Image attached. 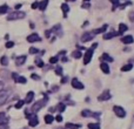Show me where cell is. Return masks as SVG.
I'll return each mask as SVG.
<instances>
[{
	"instance_id": "obj_1",
	"label": "cell",
	"mask_w": 134,
	"mask_h": 129,
	"mask_svg": "<svg viewBox=\"0 0 134 129\" xmlns=\"http://www.w3.org/2000/svg\"><path fill=\"white\" fill-rule=\"evenodd\" d=\"M42 95H44V100H40V101H37L35 103H33L32 108H31V112H32V113H37V112H39L40 109H42V107L47 103V101H48L47 94H45L44 93Z\"/></svg>"
},
{
	"instance_id": "obj_2",
	"label": "cell",
	"mask_w": 134,
	"mask_h": 129,
	"mask_svg": "<svg viewBox=\"0 0 134 129\" xmlns=\"http://www.w3.org/2000/svg\"><path fill=\"white\" fill-rule=\"evenodd\" d=\"M25 12H20V11H15V12H12L7 15V20L12 21V20H19V19H24L25 18Z\"/></svg>"
},
{
	"instance_id": "obj_3",
	"label": "cell",
	"mask_w": 134,
	"mask_h": 129,
	"mask_svg": "<svg viewBox=\"0 0 134 129\" xmlns=\"http://www.w3.org/2000/svg\"><path fill=\"white\" fill-rule=\"evenodd\" d=\"M9 94H11V90L9 89H1L0 90V106H2V104L7 101Z\"/></svg>"
},
{
	"instance_id": "obj_4",
	"label": "cell",
	"mask_w": 134,
	"mask_h": 129,
	"mask_svg": "<svg viewBox=\"0 0 134 129\" xmlns=\"http://www.w3.org/2000/svg\"><path fill=\"white\" fill-rule=\"evenodd\" d=\"M113 110H114V114H115L118 118L124 119L126 116V110L121 106H114L113 107Z\"/></svg>"
},
{
	"instance_id": "obj_5",
	"label": "cell",
	"mask_w": 134,
	"mask_h": 129,
	"mask_svg": "<svg viewBox=\"0 0 134 129\" xmlns=\"http://www.w3.org/2000/svg\"><path fill=\"white\" fill-rule=\"evenodd\" d=\"M93 52H94V49L90 48L86 51L85 55H83V64H88L92 61V58H93Z\"/></svg>"
},
{
	"instance_id": "obj_6",
	"label": "cell",
	"mask_w": 134,
	"mask_h": 129,
	"mask_svg": "<svg viewBox=\"0 0 134 129\" xmlns=\"http://www.w3.org/2000/svg\"><path fill=\"white\" fill-rule=\"evenodd\" d=\"M111 97H112L111 92H109L108 89H106V90H104V92H102L101 94L99 95V96H98V100H99L100 102H102V101H108Z\"/></svg>"
},
{
	"instance_id": "obj_7",
	"label": "cell",
	"mask_w": 134,
	"mask_h": 129,
	"mask_svg": "<svg viewBox=\"0 0 134 129\" xmlns=\"http://www.w3.org/2000/svg\"><path fill=\"white\" fill-rule=\"evenodd\" d=\"M94 37L95 35L93 34L92 32H85L82 35H81V41L82 42H88V41H91Z\"/></svg>"
},
{
	"instance_id": "obj_8",
	"label": "cell",
	"mask_w": 134,
	"mask_h": 129,
	"mask_svg": "<svg viewBox=\"0 0 134 129\" xmlns=\"http://www.w3.org/2000/svg\"><path fill=\"white\" fill-rule=\"evenodd\" d=\"M71 85H72V87L75 88V89H83V88H85V86L82 85V82H80V81H79L78 79H75V78L72 79Z\"/></svg>"
},
{
	"instance_id": "obj_9",
	"label": "cell",
	"mask_w": 134,
	"mask_h": 129,
	"mask_svg": "<svg viewBox=\"0 0 134 129\" xmlns=\"http://www.w3.org/2000/svg\"><path fill=\"white\" fill-rule=\"evenodd\" d=\"M27 41L33 44V42H37V41H41V38H40L37 33H33V34H30L27 37Z\"/></svg>"
},
{
	"instance_id": "obj_10",
	"label": "cell",
	"mask_w": 134,
	"mask_h": 129,
	"mask_svg": "<svg viewBox=\"0 0 134 129\" xmlns=\"http://www.w3.org/2000/svg\"><path fill=\"white\" fill-rule=\"evenodd\" d=\"M7 125H8V118L6 116V114L4 112H1L0 113V127L1 126H7Z\"/></svg>"
},
{
	"instance_id": "obj_11",
	"label": "cell",
	"mask_w": 134,
	"mask_h": 129,
	"mask_svg": "<svg viewBox=\"0 0 134 129\" xmlns=\"http://www.w3.org/2000/svg\"><path fill=\"white\" fill-rule=\"evenodd\" d=\"M51 32L52 33H55L57 35H59L60 37L61 34H63V28H61V25H59V24H57L54 27L51 28Z\"/></svg>"
},
{
	"instance_id": "obj_12",
	"label": "cell",
	"mask_w": 134,
	"mask_h": 129,
	"mask_svg": "<svg viewBox=\"0 0 134 129\" xmlns=\"http://www.w3.org/2000/svg\"><path fill=\"white\" fill-rule=\"evenodd\" d=\"M107 27H108V25H107V24H105V25L102 26V27H100V28H95V30H93V31H92V33H93L94 35L100 34V33H106Z\"/></svg>"
},
{
	"instance_id": "obj_13",
	"label": "cell",
	"mask_w": 134,
	"mask_h": 129,
	"mask_svg": "<svg viewBox=\"0 0 134 129\" xmlns=\"http://www.w3.org/2000/svg\"><path fill=\"white\" fill-rule=\"evenodd\" d=\"M133 41H134V39L132 35H126V37L121 38V42L125 45H131V44H133Z\"/></svg>"
},
{
	"instance_id": "obj_14",
	"label": "cell",
	"mask_w": 134,
	"mask_h": 129,
	"mask_svg": "<svg viewBox=\"0 0 134 129\" xmlns=\"http://www.w3.org/2000/svg\"><path fill=\"white\" fill-rule=\"evenodd\" d=\"M26 59H27V56H26V55L18 56V58H15V64H16V66H23V64L25 63Z\"/></svg>"
},
{
	"instance_id": "obj_15",
	"label": "cell",
	"mask_w": 134,
	"mask_h": 129,
	"mask_svg": "<svg viewBox=\"0 0 134 129\" xmlns=\"http://www.w3.org/2000/svg\"><path fill=\"white\" fill-rule=\"evenodd\" d=\"M38 125H39V120H38L37 115L32 116V118L30 119V121H28V126H30V127H35V126H38Z\"/></svg>"
},
{
	"instance_id": "obj_16",
	"label": "cell",
	"mask_w": 134,
	"mask_h": 129,
	"mask_svg": "<svg viewBox=\"0 0 134 129\" xmlns=\"http://www.w3.org/2000/svg\"><path fill=\"white\" fill-rule=\"evenodd\" d=\"M100 68H101V71L104 72L105 74H109L111 73V69H109V66L107 62H101L100 63Z\"/></svg>"
},
{
	"instance_id": "obj_17",
	"label": "cell",
	"mask_w": 134,
	"mask_h": 129,
	"mask_svg": "<svg viewBox=\"0 0 134 129\" xmlns=\"http://www.w3.org/2000/svg\"><path fill=\"white\" fill-rule=\"evenodd\" d=\"M114 37H118V33H116V32L104 33V35H102V38H104V40H109V39H112V38H114Z\"/></svg>"
},
{
	"instance_id": "obj_18",
	"label": "cell",
	"mask_w": 134,
	"mask_h": 129,
	"mask_svg": "<svg viewBox=\"0 0 134 129\" xmlns=\"http://www.w3.org/2000/svg\"><path fill=\"white\" fill-rule=\"evenodd\" d=\"M48 0H42V1L39 2V5H38V8L40 9V11H45V9L47 8V5H48Z\"/></svg>"
},
{
	"instance_id": "obj_19",
	"label": "cell",
	"mask_w": 134,
	"mask_h": 129,
	"mask_svg": "<svg viewBox=\"0 0 134 129\" xmlns=\"http://www.w3.org/2000/svg\"><path fill=\"white\" fill-rule=\"evenodd\" d=\"M34 99V92H28L27 95H26V99H25V103H31Z\"/></svg>"
},
{
	"instance_id": "obj_20",
	"label": "cell",
	"mask_w": 134,
	"mask_h": 129,
	"mask_svg": "<svg viewBox=\"0 0 134 129\" xmlns=\"http://www.w3.org/2000/svg\"><path fill=\"white\" fill-rule=\"evenodd\" d=\"M66 129H80L81 125H76V123H71V122H67L65 126Z\"/></svg>"
},
{
	"instance_id": "obj_21",
	"label": "cell",
	"mask_w": 134,
	"mask_h": 129,
	"mask_svg": "<svg viewBox=\"0 0 134 129\" xmlns=\"http://www.w3.org/2000/svg\"><path fill=\"white\" fill-rule=\"evenodd\" d=\"M128 30V26L125 25V24L121 22L120 25H119V32H118V35H121L124 32H126V31Z\"/></svg>"
},
{
	"instance_id": "obj_22",
	"label": "cell",
	"mask_w": 134,
	"mask_h": 129,
	"mask_svg": "<svg viewBox=\"0 0 134 129\" xmlns=\"http://www.w3.org/2000/svg\"><path fill=\"white\" fill-rule=\"evenodd\" d=\"M65 109H66V104L63 103V102H59V103L57 104V107H55V110L60 112V113H64V112H65Z\"/></svg>"
},
{
	"instance_id": "obj_23",
	"label": "cell",
	"mask_w": 134,
	"mask_h": 129,
	"mask_svg": "<svg viewBox=\"0 0 134 129\" xmlns=\"http://www.w3.org/2000/svg\"><path fill=\"white\" fill-rule=\"evenodd\" d=\"M101 60L102 61H106V62H113V58L111 55H108L107 53H104L101 56Z\"/></svg>"
},
{
	"instance_id": "obj_24",
	"label": "cell",
	"mask_w": 134,
	"mask_h": 129,
	"mask_svg": "<svg viewBox=\"0 0 134 129\" xmlns=\"http://www.w3.org/2000/svg\"><path fill=\"white\" fill-rule=\"evenodd\" d=\"M61 9L64 12V18H67V13L69 11V6L67 4H61Z\"/></svg>"
},
{
	"instance_id": "obj_25",
	"label": "cell",
	"mask_w": 134,
	"mask_h": 129,
	"mask_svg": "<svg viewBox=\"0 0 134 129\" xmlns=\"http://www.w3.org/2000/svg\"><path fill=\"white\" fill-rule=\"evenodd\" d=\"M45 122L47 123V125H51L52 122L54 121V118H53V115H51V114H47V115H45Z\"/></svg>"
},
{
	"instance_id": "obj_26",
	"label": "cell",
	"mask_w": 134,
	"mask_h": 129,
	"mask_svg": "<svg viewBox=\"0 0 134 129\" xmlns=\"http://www.w3.org/2000/svg\"><path fill=\"white\" fill-rule=\"evenodd\" d=\"M92 112L90 110V109H83L82 112H81V116H83V118H90V116H92Z\"/></svg>"
},
{
	"instance_id": "obj_27",
	"label": "cell",
	"mask_w": 134,
	"mask_h": 129,
	"mask_svg": "<svg viewBox=\"0 0 134 129\" xmlns=\"http://www.w3.org/2000/svg\"><path fill=\"white\" fill-rule=\"evenodd\" d=\"M133 68V63H127V64H125V66H122L121 67V72H128V71H131V69Z\"/></svg>"
},
{
	"instance_id": "obj_28",
	"label": "cell",
	"mask_w": 134,
	"mask_h": 129,
	"mask_svg": "<svg viewBox=\"0 0 134 129\" xmlns=\"http://www.w3.org/2000/svg\"><path fill=\"white\" fill-rule=\"evenodd\" d=\"M72 56H73L74 59H80L81 56H82V53H81V51H74L73 53H72Z\"/></svg>"
},
{
	"instance_id": "obj_29",
	"label": "cell",
	"mask_w": 134,
	"mask_h": 129,
	"mask_svg": "<svg viewBox=\"0 0 134 129\" xmlns=\"http://www.w3.org/2000/svg\"><path fill=\"white\" fill-rule=\"evenodd\" d=\"M9 9V7L7 6V5H2V6H0V14H5L7 13Z\"/></svg>"
},
{
	"instance_id": "obj_30",
	"label": "cell",
	"mask_w": 134,
	"mask_h": 129,
	"mask_svg": "<svg viewBox=\"0 0 134 129\" xmlns=\"http://www.w3.org/2000/svg\"><path fill=\"white\" fill-rule=\"evenodd\" d=\"M0 63H1L2 66H7V64H8V58H7L6 55L1 56V59H0Z\"/></svg>"
},
{
	"instance_id": "obj_31",
	"label": "cell",
	"mask_w": 134,
	"mask_h": 129,
	"mask_svg": "<svg viewBox=\"0 0 134 129\" xmlns=\"http://www.w3.org/2000/svg\"><path fill=\"white\" fill-rule=\"evenodd\" d=\"M35 64H37L38 67H40V68H42V67L45 66V63H44V61L41 60L40 58H37L35 59Z\"/></svg>"
},
{
	"instance_id": "obj_32",
	"label": "cell",
	"mask_w": 134,
	"mask_h": 129,
	"mask_svg": "<svg viewBox=\"0 0 134 129\" xmlns=\"http://www.w3.org/2000/svg\"><path fill=\"white\" fill-rule=\"evenodd\" d=\"M15 82H18V83H24V85H25V83L27 82V80H26L25 76H18V79L15 80Z\"/></svg>"
},
{
	"instance_id": "obj_33",
	"label": "cell",
	"mask_w": 134,
	"mask_h": 129,
	"mask_svg": "<svg viewBox=\"0 0 134 129\" xmlns=\"http://www.w3.org/2000/svg\"><path fill=\"white\" fill-rule=\"evenodd\" d=\"M87 127L90 129H100V125L99 123H88Z\"/></svg>"
},
{
	"instance_id": "obj_34",
	"label": "cell",
	"mask_w": 134,
	"mask_h": 129,
	"mask_svg": "<svg viewBox=\"0 0 134 129\" xmlns=\"http://www.w3.org/2000/svg\"><path fill=\"white\" fill-rule=\"evenodd\" d=\"M24 104H25V101H24V100H19V101L15 103V106H14V107H15V109H20Z\"/></svg>"
},
{
	"instance_id": "obj_35",
	"label": "cell",
	"mask_w": 134,
	"mask_h": 129,
	"mask_svg": "<svg viewBox=\"0 0 134 129\" xmlns=\"http://www.w3.org/2000/svg\"><path fill=\"white\" fill-rule=\"evenodd\" d=\"M57 62H59V56L58 55H55V56H51L49 58V63H57Z\"/></svg>"
},
{
	"instance_id": "obj_36",
	"label": "cell",
	"mask_w": 134,
	"mask_h": 129,
	"mask_svg": "<svg viewBox=\"0 0 134 129\" xmlns=\"http://www.w3.org/2000/svg\"><path fill=\"white\" fill-rule=\"evenodd\" d=\"M55 74H57V75H59V76H63V67H61V66H57Z\"/></svg>"
},
{
	"instance_id": "obj_37",
	"label": "cell",
	"mask_w": 134,
	"mask_h": 129,
	"mask_svg": "<svg viewBox=\"0 0 134 129\" xmlns=\"http://www.w3.org/2000/svg\"><path fill=\"white\" fill-rule=\"evenodd\" d=\"M109 1H111L112 4H113V9L120 6V2H119V0H109Z\"/></svg>"
},
{
	"instance_id": "obj_38",
	"label": "cell",
	"mask_w": 134,
	"mask_h": 129,
	"mask_svg": "<svg viewBox=\"0 0 134 129\" xmlns=\"http://www.w3.org/2000/svg\"><path fill=\"white\" fill-rule=\"evenodd\" d=\"M30 53L31 54H38V53H40V51L38 48H35V47H31V48H30Z\"/></svg>"
},
{
	"instance_id": "obj_39",
	"label": "cell",
	"mask_w": 134,
	"mask_h": 129,
	"mask_svg": "<svg viewBox=\"0 0 134 129\" xmlns=\"http://www.w3.org/2000/svg\"><path fill=\"white\" fill-rule=\"evenodd\" d=\"M14 47V42L13 41H7L6 42V48H12Z\"/></svg>"
},
{
	"instance_id": "obj_40",
	"label": "cell",
	"mask_w": 134,
	"mask_h": 129,
	"mask_svg": "<svg viewBox=\"0 0 134 129\" xmlns=\"http://www.w3.org/2000/svg\"><path fill=\"white\" fill-rule=\"evenodd\" d=\"M81 7H82V8H85V9H88L91 7V4H90V2H83V4L81 5Z\"/></svg>"
},
{
	"instance_id": "obj_41",
	"label": "cell",
	"mask_w": 134,
	"mask_h": 129,
	"mask_svg": "<svg viewBox=\"0 0 134 129\" xmlns=\"http://www.w3.org/2000/svg\"><path fill=\"white\" fill-rule=\"evenodd\" d=\"M31 78H32L33 80H40V76H39V75H37V74H34V73L31 74Z\"/></svg>"
},
{
	"instance_id": "obj_42",
	"label": "cell",
	"mask_w": 134,
	"mask_h": 129,
	"mask_svg": "<svg viewBox=\"0 0 134 129\" xmlns=\"http://www.w3.org/2000/svg\"><path fill=\"white\" fill-rule=\"evenodd\" d=\"M58 90H59V87H58V86H53V87L51 88V90H49V92L55 93V92H58Z\"/></svg>"
},
{
	"instance_id": "obj_43",
	"label": "cell",
	"mask_w": 134,
	"mask_h": 129,
	"mask_svg": "<svg viewBox=\"0 0 134 129\" xmlns=\"http://www.w3.org/2000/svg\"><path fill=\"white\" fill-rule=\"evenodd\" d=\"M54 119H55L57 122H61V121H63V115H61V114H59V115L57 116V118H54Z\"/></svg>"
},
{
	"instance_id": "obj_44",
	"label": "cell",
	"mask_w": 134,
	"mask_h": 129,
	"mask_svg": "<svg viewBox=\"0 0 134 129\" xmlns=\"http://www.w3.org/2000/svg\"><path fill=\"white\" fill-rule=\"evenodd\" d=\"M38 5H39V2L35 1V2H33V4L31 5V7H32V9H35V8H38Z\"/></svg>"
},
{
	"instance_id": "obj_45",
	"label": "cell",
	"mask_w": 134,
	"mask_h": 129,
	"mask_svg": "<svg viewBox=\"0 0 134 129\" xmlns=\"http://www.w3.org/2000/svg\"><path fill=\"white\" fill-rule=\"evenodd\" d=\"M51 30H47L46 31V32H45V37H46V38H49V37H51Z\"/></svg>"
},
{
	"instance_id": "obj_46",
	"label": "cell",
	"mask_w": 134,
	"mask_h": 129,
	"mask_svg": "<svg viewBox=\"0 0 134 129\" xmlns=\"http://www.w3.org/2000/svg\"><path fill=\"white\" fill-rule=\"evenodd\" d=\"M130 20L132 21V22H134V12H131L130 13Z\"/></svg>"
},
{
	"instance_id": "obj_47",
	"label": "cell",
	"mask_w": 134,
	"mask_h": 129,
	"mask_svg": "<svg viewBox=\"0 0 134 129\" xmlns=\"http://www.w3.org/2000/svg\"><path fill=\"white\" fill-rule=\"evenodd\" d=\"M11 75H12V78H13V80H14V81H15L16 79H18V76H19V75H18V74H16V73H12Z\"/></svg>"
},
{
	"instance_id": "obj_48",
	"label": "cell",
	"mask_w": 134,
	"mask_h": 129,
	"mask_svg": "<svg viewBox=\"0 0 134 129\" xmlns=\"http://www.w3.org/2000/svg\"><path fill=\"white\" fill-rule=\"evenodd\" d=\"M67 81H68V78H67V76H65V78L61 79V83H63V85H64V83H66Z\"/></svg>"
},
{
	"instance_id": "obj_49",
	"label": "cell",
	"mask_w": 134,
	"mask_h": 129,
	"mask_svg": "<svg viewBox=\"0 0 134 129\" xmlns=\"http://www.w3.org/2000/svg\"><path fill=\"white\" fill-rule=\"evenodd\" d=\"M21 6H23V5H21V4H16L14 7H15V9H16V11H19V9L21 8Z\"/></svg>"
},
{
	"instance_id": "obj_50",
	"label": "cell",
	"mask_w": 134,
	"mask_h": 129,
	"mask_svg": "<svg viewBox=\"0 0 134 129\" xmlns=\"http://www.w3.org/2000/svg\"><path fill=\"white\" fill-rule=\"evenodd\" d=\"M60 55L65 56V55H66V51H60V52H59V55H58V56H60Z\"/></svg>"
},
{
	"instance_id": "obj_51",
	"label": "cell",
	"mask_w": 134,
	"mask_h": 129,
	"mask_svg": "<svg viewBox=\"0 0 134 129\" xmlns=\"http://www.w3.org/2000/svg\"><path fill=\"white\" fill-rule=\"evenodd\" d=\"M97 47H98V44L95 42V44H93V45H92V47H91V48H92V49H95Z\"/></svg>"
},
{
	"instance_id": "obj_52",
	"label": "cell",
	"mask_w": 134,
	"mask_h": 129,
	"mask_svg": "<svg viewBox=\"0 0 134 129\" xmlns=\"http://www.w3.org/2000/svg\"><path fill=\"white\" fill-rule=\"evenodd\" d=\"M48 110H49V113H53V112L55 110V108H54V107H51V108H49Z\"/></svg>"
},
{
	"instance_id": "obj_53",
	"label": "cell",
	"mask_w": 134,
	"mask_h": 129,
	"mask_svg": "<svg viewBox=\"0 0 134 129\" xmlns=\"http://www.w3.org/2000/svg\"><path fill=\"white\" fill-rule=\"evenodd\" d=\"M61 61H64V62H67V61H68V59H67L66 56H64V58L61 59Z\"/></svg>"
},
{
	"instance_id": "obj_54",
	"label": "cell",
	"mask_w": 134,
	"mask_h": 129,
	"mask_svg": "<svg viewBox=\"0 0 134 129\" xmlns=\"http://www.w3.org/2000/svg\"><path fill=\"white\" fill-rule=\"evenodd\" d=\"M30 27H31V28H34V27H35V25H34L33 22H31V24H30Z\"/></svg>"
},
{
	"instance_id": "obj_55",
	"label": "cell",
	"mask_w": 134,
	"mask_h": 129,
	"mask_svg": "<svg viewBox=\"0 0 134 129\" xmlns=\"http://www.w3.org/2000/svg\"><path fill=\"white\" fill-rule=\"evenodd\" d=\"M87 25H88V21H85V22H83V25H82V27H86Z\"/></svg>"
},
{
	"instance_id": "obj_56",
	"label": "cell",
	"mask_w": 134,
	"mask_h": 129,
	"mask_svg": "<svg viewBox=\"0 0 134 129\" xmlns=\"http://www.w3.org/2000/svg\"><path fill=\"white\" fill-rule=\"evenodd\" d=\"M0 129H8V127H7V126H1V128Z\"/></svg>"
},
{
	"instance_id": "obj_57",
	"label": "cell",
	"mask_w": 134,
	"mask_h": 129,
	"mask_svg": "<svg viewBox=\"0 0 134 129\" xmlns=\"http://www.w3.org/2000/svg\"><path fill=\"white\" fill-rule=\"evenodd\" d=\"M83 1H85V2H90V0H83Z\"/></svg>"
},
{
	"instance_id": "obj_58",
	"label": "cell",
	"mask_w": 134,
	"mask_h": 129,
	"mask_svg": "<svg viewBox=\"0 0 134 129\" xmlns=\"http://www.w3.org/2000/svg\"><path fill=\"white\" fill-rule=\"evenodd\" d=\"M66 1H75V0H66Z\"/></svg>"
}]
</instances>
